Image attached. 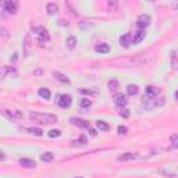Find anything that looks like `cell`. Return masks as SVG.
Instances as JSON below:
<instances>
[{"label":"cell","mask_w":178,"mask_h":178,"mask_svg":"<svg viewBox=\"0 0 178 178\" xmlns=\"http://www.w3.org/2000/svg\"><path fill=\"white\" fill-rule=\"evenodd\" d=\"M11 116H13V120H21V118H22V113L18 112V110L11 112Z\"/></svg>","instance_id":"31"},{"label":"cell","mask_w":178,"mask_h":178,"mask_svg":"<svg viewBox=\"0 0 178 178\" xmlns=\"http://www.w3.org/2000/svg\"><path fill=\"white\" fill-rule=\"evenodd\" d=\"M7 74H10V75H15L17 74V71H15V68H13V67H2V71H0V78H6Z\"/></svg>","instance_id":"11"},{"label":"cell","mask_w":178,"mask_h":178,"mask_svg":"<svg viewBox=\"0 0 178 178\" xmlns=\"http://www.w3.org/2000/svg\"><path fill=\"white\" fill-rule=\"evenodd\" d=\"M71 145H73V146H84V145H86V138H85V136H81L79 139H75V141L71 142Z\"/></svg>","instance_id":"25"},{"label":"cell","mask_w":178,"mask_h":178,"mask_svg":"<svg viewBox=\"0 0 178 178\" xmlns=\"http://www.w3.org/2000/svg\"><path fill=\"white\" fill-rule=\"evenodd\" d=\"M172 9L178 10V2H177V3H172Z\"/></svg>","instance_id":"36"},{"label":"cell","mask_w":178,"mask_h":178,"mask_svg":"<svg viewBox=\"0 0 178 178\" xmlns=\"http://www.w3.org/2000/svg\"><path fill=\"white\" fill-rule=\"evenodd\" d=\"M149 24H150V17H149L148 14L139 15L138 20H136V27H138L139 29H145L146 27H149Z\"/></svg>","instance_id":"5"},{"label":"cell","mask_w":178,"mask_h":178,"mask_svg":"<svg viewBox=\"0 0 178 178\" xmlns=\"http://www.w3.org/2000/svg\"><path fill=\"white\" fill-rule=\"evenodd\" d=\"M38 95H39L42 99H45V100H49L50 99V96H51V93H50V91H49L47 88H39V91H38Z\"/></svg>","instance_id":"14"},{"label":"cell","mask_w":178,"mask_h":178,"mask_svg":"<svg viewBox=\"0 0 178 178\" xmlns=\"http://www.w3.org/2000/svg\"><path fill=\"white\" fill-rule=\"evenodd\" d=\"M29 40H31L29 35H27L25 36V56L29 55Z\"/></svg>","instance_id":"32"},{"label":"cell","mask_w":178,"mask_h":178,"mask_svg":"<svg viewBox=\"0 0 178 178\" xmlns=\"http://www.w3.org/2000/svg\"><path fill=\"white\" fill-rule=\"evenodd\" d=\"M28 132L33 134V135H36V136L43 135V131L40 130V128H38V127H31V128H28Z\"/></svg>","instance_id":"27"},{"label":"cell","mask_w":178,"mask_h":178,"mask_svg":"<svg viewBox=\"0 0 178 178\" xmlns=\"http://www.w3.org/2000/svg\"><path fill=\"white\" fill-rule=\"evenodd\" d=\"M117 132L120 134V135H125V134L128 132V128H127V127H124V125H118Z\"/></svg>","instance_id":"33"},{"label":"cell","mask_w":178,"mask_h":178,"mask_svg":"<svg viewBox=\"0 0 178 178\" xmlns=\"http://www.w3.org/2000/svg\"><path fill=\"white\" fill-rule=\"evenodd\" d=\"M170 142H171V148L172 149L178 148V134H172V135L170 136Z\"/></svg>","instance_id":"26"},{"label":"cell","mask_w":178,"mask_h":178,"mask_svg":"<svg viewBox=\"0 0 178 178\" xmlns=\"http://www.w3.org/2000/svg\"><path fill=\"white\" fill-rule=\"evenodd\" d=\"M75 178H82V177H75Z\"/></svg>","instance_id":"39"},{"label":"cell","mask_w":178,"mask_h":178,"mask_svg":"<svg viewBox=\"0 0 178 178\" xmlns=\"http://www.w3.org/2000/svg\"><path fill=\"white\" fill-rule=\"evenodd\" d=\"M175 99H177V100H178V91H177V92H175Z\"/></svg>","instance_id":"38"},{"label":"cell","mask_w":178,"mask_h":178,"mask_svg":"<svg viewBox=\"0 0 178 178\" xmlns=\"http://www.w3.org/2000/svg\"><path fill=\"white\" fill-rule=\"evenodd\" d=\"M0 156H2V157H0V159H2V161H3V160L6 159V156H4V153H2V154H0Z\"/></svg>","instance_id":"37"},{"label":"cell","mask_w":178,"mask_h":178,"mask_svg":"<svg viewBox=\"0 0 178 178\" xmlns=\"http://www.w3.org/2000/svg\"><path fill=\"white\" fill-rule=\"evenodd\" d=\"M57 103L61 109H67L71 106V96L70 95H61V96H59Z\"/></svg>","instance_id":"9"},{"label":"cell","mask_w":178,"mask_h":178,"mask_svg":"<svg viewBox=\"0 0 178 178\" xmlns=\"http://www.w3.org/2000/svg\"><path fill=\"white\" fill-rule=\"evenodd\" d=\"M53 77H55L56 79H57V81H60V82H63V84H67L68 85L70 84V79L67 78L66 75H64V74H61V73H59V71H55V73H53Z\"/></svg>","instance_id":"15"},{"label":"cell","mask_w":178,"mask_h":178,"mask_svg":"<svg viewBox=\"0 0 178 178\" xmlns=\"http://www.w3.org/2000/svg\"><path fill=\"white\" fill-rule=\"evenodd\" d=\"M3 9L6 10L9 14H15L17 10H18V3L14 2V0H6L3 3Z\"/></svg>","instance_id":"4"},{"label":"cell","mask_w":178,"mask_h":178,"mask_svg":"<svg viewBox=\"0 0 178 178\" xmlns=\"http://www.w3.org/2000/svg\"><path fill=\"white\" fill-rule=\"evenodd\" d=\"M136 154L135 153H124L118 157V161H130V160H135Z\"/></svg>","instance_id":"17"},{"label":"cell","mask_w":178,"mask_h":178,"mask_svg":"<svg viewBox=\"0 0 178 178\" xmlns=\"http://www.w3.org/2000/svg\"><path fill=\"white\" fill-rule=\"evenodd\" d=\"M89 135H91V136H96V131H95V130H91V128H89Z\"/></svg>","instance_id":"35"},{"label":"cell","mask_w":178,"mask_h":178,"mask_svg":"<svg viewBox=\"0 0 178 178\" xmlns=\"http://www.w3.org/2000/svg\"><path fill=\"white\" fill-rule=\"evenodd\" d=\"M107 88H109L110 92H116L120 88V84H118L117 79H110L109 82H107Z\"/></svg>","instance_id":"16"},{"label":"cell","mask_w":178,"mask_h":178,"mask_svg":"<svg viewBox=\"0 0 178 178\" xmlns=\"http://www.w3.org/2000/svg\"><path fill=\"white\" fill-rule=\"evenodd\" d=\"M60 131L59 130H51V131H49V138H59V136H60Z\"/></svg>","instance_id":"29"},{"label":"cell","mask_w":178,"mask_h":178,"mask_svg":"<svg viewBox=\"0 0 178 178\" xmlns=\"http://www.w3.org/2000/svg\"><path fill=\"white\" fill-rule=\"evenodd\" d=\"M0 36H2V39H9V38H10L9 31H7L4 27L0 28Z\"/></svg>","instance_id":"28"},{"label":"cell","mask_w":178,"mask_h":178,"mask_svg":"<svg viewBox=\"0 0 178 178\" xmlns=\"http://www.w3.org/2000/svg\"><path fill=\"white\" fill-rule=\"evenodd\" d=\"M53 159H55V154L51 153V152H45L40 156V160L45 161V163H50V161H53Z\"/></svg>","instance_id":"18"},{"label":"cell","mask_w":178,"mask_h":178,"mask_svg":"<svg viewBox=\"0 0 178 178\" xmlns=\"http://www.w3.org/2000/svg\"><path fill=\"white\" fill-rule=\"evenodd\" d=\"M20 164L25 169H35L36 167V163L31 159H20Z\"/></svg>","instance_id":"12"},{"label":"cell","mask_w":178,"mask_h":178,"mask_svg":"<svg viewBox=\"0 0 178 178\" xmlns=\"http://www.w3.org/2000/svg\"><path fill=\"white\" fill-rule=\"evenodd\" d=\"M82 95H88V96H97L99 95V91H97L96 88H92V89H81Z\"/></svg>","instance_id":"21"},{"label":"cell","mask_w":178,"mask_h":178,"mask_svg":"<svg viewBox=\"0 0 178 178\" xmlns=\"http://www.w3.org/2000/svg\"><path fill=\"white\" fill-rule=\"evenodd\" d=\"M113 100H114V104L117 106L118 109H123L124 106L127 104V96L125 95H123V93H117V95H114V97H113Z\"/></svg>","instance_id":"7"},{"label":"cell","mask_w":178,"mask_h":178,"mask_svg":"<svg viewBox=\"0 0 178 178\" xmlns=\"http://www.w3.org/2000/svg\"><path fill=\"white\" fill-rule=\"evenodd\" d=\"M145 93L148 99H156V96L160 93V89L156 86H148L145 89Z\"/></svg>","instance_id":"10"},{"label":"cell","mask_w":178,"mask_h":178,"mask_svg":"<svg viewBox=\"0 0 178 178\" xmlns=\"http://www.w3.org/2000/svg\"><path fill=\"white\" fill-rule=\"evenodd\" d=\"M66 45H67V47L74 49L77 46V38L75 36H68L67 40H66Z\"/></svg>","instance_id":"23"},{"label":"cell","mask_w":178,"mask_h":178,"mask_svg":"<svg viewBox=\"0 0 178 178\" xmlns=\"http://www.w3.org/2000/svg\"><path fill=\"white\" fill-rule=\"evenodd\" d=\"M132 42H134V38H132V35H131L130 32L124 33L123 36L120 38V45L123 46L124 49H128L131 45H132Z\"/></svg>","instance_id":"6"},{"label":"cell","mask_w":178,"mask_h":178,"mask_svg":"<svg viewBox=\"0 0 178 178\" xmlns=\"http://www.w3.org/2000/svg\"><path fill=\"white\" fill-rule=\"evenodd\" d=\"M145 29H139L138 32L134 35V43H141L142 40L145 39Z\"/></svg>","instance_id":"13"},{"label":"cell","mask_w":178,"mask_h":178,"mask_svg":"<svg viewBox=\"0 0 178 178\" xmlns=\"http://www.w3.org/2000/svg\"><path fill=\"white\" fill-rule=\"evenodd\" d=\"M32 32H33V33H36V35H38V39L46 40V42H47V40L50 39L49 31L46 29L45 27H35V28H32Z\"/></svg>","instance_id":"3"},{"label":"cell","mask_w":178,"mask_h":178,"mask_svg":"<svg viewBox=\"0 0 178 178\" xmlns=\"http://www.w3.org/2000/svg\"><path fill=\"white\" fill-rule=\"evenodd\" d=\"M46 11H47V14L53 15L59 11V6L56 3H47V6H46Z\"/></svg>","instance_id":"19"},{"label":"cell","mask_w":178,"mask_h":178,"mask_svg":"<svg viewBox=\"0 0 178 178\" xmlns=\"http://www.w3.org/2000/svg\"><path fill=\"white\" fill-rule=\"evenodd\" d=\"M29 118L38 124H55L57 123V117L53 114H40V113H29Z\"/></svg>","instance_id":"2"},{"label":"cell","mask_w":178,"mask_h":178,"mask_svg":"<svg viewBox=\"0 0 178 178\" xmlns=\"http://www.w3.org/2000/svg\"><path fill=\"white\" fill-rule=\"evenodd\" d=\"M95 50H96L97 53H109L110 46L107 45V43H100V45H97L96 47H95Z\"/></svg>","instance_id":"20"},{"label":"cell","mask_w":178,"mask_h":178,"mask_svg":"<svg viewBox=\"0 0 178 178\" xmlns=\"http://www.w3.org/2000/svg\"><path fill=\"white\" fill-rule=\"evenodd\" d=\"M146 57L145 55H138L135 57H130V59H118V60H113L112 63L116 66H121V67H138L142 64L146 63Z\"/></svg>","instance_id":"1"},{"label":"cell","mask_w":178,"mask_h":178,"mask_svg":"<svg viewBox=\"0 0 178 178\" xmlns=\"http://www.w3.org/2000/svg\"><path fill=\"white\" fill-rule=\"evenodd\" d=\"M79 104H81V107L86 109V107H91V106H92V102H91V100H89V99H82Z\"/></svg>","instance_id":"30"},{"label":"cell","mask_w":178,"mask_h":178,"mask_svg":"<svg viewBox=\"0 0 178 178\" xmlns=\"http://www.w3.org/2000/svg\"><path fill=\"white\" fill-rule=\"evenodd\" d=\"M96 127H97V130H100V131H109L110 130V125L107 123H104V121H97Z\"/></svg>","instance_id":"24"},{"label":"cell","mask_w":178,"mask_h":178,"mask_svg":"<svg viewBox=\"0 0 178 178\" xmlns=\"http://www.w3.org/2000/svg\"><path fill=\"white\" fill-rule=\"evenodd\" d=\"M127 93L130 95V96H135V95L139 93V88L138 85H128L127 88Z\"/></svg>","instance_id":"22"},{"label":"cell","mask_w":178,"mask_h":178,"mask_svg":"<svg viewBox=\"0 0 178 178\" xmlns=\"http://www.w3.org/2000/svg\"><path fill=\"white\" fill-rule=\"evenodd\" d=\"M120 116H121L123 118H128V117H130V110H127V109L123 110V112L120 113Z\"/></svg>","instance_id":"34"},{"label":"cell","mask_w":178,"mask_h":178,"mask_svg":"<svg viewBox=\"0 0 178 178\" xmlns=\"http://www.w3.org/2000/svg\"><path fill=\"white\" fill-rule=\"evenodd\" d=\"M70 123L73 124V125H75V127H79V128H91V124L88 123V121L82 120V118H77V117H73L70 118Z\"/></svg>","instance_id":"8"}]
</instances>
